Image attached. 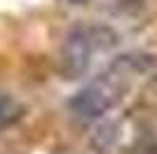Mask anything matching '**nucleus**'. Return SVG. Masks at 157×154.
<instances>
[{
    "label": "nucleus",
    "instance_id": "7ed1b4c3",
    "mask_svg": "<svg viewBox=\"0 0 157 154\" xmlns=\"http://www.w3.org/2000/svg\"><path fill=\"white\" fill-rule=\"evenodd\" d=\"M66 2H71V5H85L87 0H66Z\"/></svg>",
    "mask_w": 157,
    "mask_h": 154
},
{
    "label": "nucleus",
    "instance_id": "f257e3e1",
    "mask_svg": "<svg viewBox=\"0 0 157 154\" xmlns=\"http://www.w3.org/2000/svg\"><path fill=\"white\" fill-rule=\"evenodd\" d=\"M92 38L85 28H73L61 47V72L68 79H78L85 75L92 61Z\"/></svg>",
    "mask_w": 157,
    "mask_h": 154
},
{
    "label": "nucleus",
    "instance_id": "f03ea898",
    "mask_svg": "<svg viewBox=\"0 0 157 154\" xmlns=\"http://www.w3.org/2000/svg\"><path fill=\"white\" fill-rule=\"evenodd\" d=\"M17 119V105L10 98H0V124L14 122Z\"/></svg>",
    "mask_w": 157,
    "mask_h": 154
}]
</instances>
